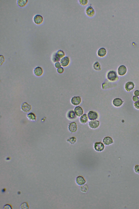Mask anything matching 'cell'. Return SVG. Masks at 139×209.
Instances as JSON below:
<instances>
[{
  "instance_id": "6da1fadb",
  "label": "cell",
  "mask_w": 139,
  "mask_h": 209,
  "mask_svg": "<svg viewBox=\"0 0 139 209\" xmlns=\"http://www.w3.org/2000/svg\"><path fill=\"white\" fill-rule=\"evenodd\" d=\"M65 56V54L63 50H59L55 53L52 56V60L54 63L60 61L61 59Z\"/></svg>"
},
{
  "instance_id": "7a4b0ae2",
  "label": "cell",
  "mask_w": 139,
  "mask_h": 209,
  "mask_svg": "<svg viewBox=\"0 0 139 209\" xmlns=\"http://www.w3.org/2000/svg\"><path fill=\"white\" fill-rule=\"evenodd\" d=\"M106 77L108 80L112 82L116 81L119 78L116 72L114 71H110L108 72Z\"/></svg>"
},
{
  "instance_id": "3957f363",
  "label": "cell",
  "mask_w": 139,
  "mask_h": 209,
  "mask_svg": "<svg viewBox=\"0 0 139 209\" xmlns=\"http://www.w3.org/2000/svg\"><path fill=\"white\" fill-rule=\"evenodd\" d=\"M85 12L86 15L88 17L92 18L95 15L96 12L95 9L91 5L87 7L85 9Z\"/></svg>"
},
{
  "instance_id": "277c9868",
  "label": "cell",
  "mask_w": 139,
  "mask_h": 209,
  "mask_svg": "<svg viewBox=\"0 0 139 209\" xmlns=\"http://www.w3.org/2000/svg\"><path fill=\"white\" fill-rule=\"evenodd\" d=\"M88 116L90 121H95L99 118V115L98 113L93 110H91L88 112Z\"/></svg>"
},
{
  "instance_id": "5b68a950",
  "label": "cell",
  "mask_w": 139,
  "mask_h": 209,
  "mask_svg": "<svg viewBox=\"0 0 139 209\" xmlns=\"http://www.w3.org/2000/svg\"><path fill=\"white\" fill-rule=\"evenodd\" d=\"M94 148L97 152H102L104 149L105 146L104 144L101 142H96L94 144Z\"/></svg>"
},
{
  "instance_id": "8992f818",
  "label": "cell",
  "mask_w": 139,
  "mask_h": 209,
  "mask_svg": "<svg viewBox=\"0 0 139 209\" xmlns=\"http://www.w3.org/2000/svg\"><path fill=\"white\" fill-rule=\"evenodd\" d=\"M81 101L82 99L79 96H74L71 98V103L73 105L77 106L81 104Z\"/></svg>"
},
{
  "instance_id": "52a82bcc",
  "label": "cell",
  "mask_w": 139,
  "mask_h": 209,
  "mask_svg": "<svg viewBox=\"0 0 139 209\" xmlns=\"http://www.w3.org/2000/svg\"><path fill=\"white\" fill-rule=\"evenodd\" d=\"M70 59L69 56H65L61 60L60 63L61 66L65 67L68 66L70 64Z\"/></svg>"
},
{
  "instance_id": "ba28073f",
  "label": "cell",
  "mask_w": 139,
  "mask_h": 209,
  "mask_svg": "<svg viewBox=\"0 0 139 209\" xmlns=\"http://www.w3.org/2000/svg\"><path fill=\"white\" fill-rule=\"evenodd\" d=\"M77 125L75 122H72L70 123L69 125L68 128L69 131L71 133L76 132L78 130Z\"/></svg>"
},
{
  "instance_id": "9c48e42d",
  "label": "cell",
  "mask_w": 139,
  "mask_h": 209,
  "mask_svg": "<svg viewBox=\"0 0 139 209\" xmlns=\"http://www.w3.org/2000/svg\"><path fill=\"white\" fill-rule=\"evenodd\" d=\"M97 54L98 56L102 58L106 56L107 54V50L104 47H100L98 50Z\"/></svg>"
},
{
  "instance_id": "30bf717a",
  "label": "cell",
  "mask_w": 139,
  "mask_h": 209,
  "mask_svg": "<svg viewBox=\"0 0 139 209\" xmlns=\"http://www.w3.org/2000/svg\"><path fill=\"white\" fill-rule=\"evenodd\" d=\"M88 125L91 129H96L98 128L99 126L100 122L97 120L91 121L89 122Z\"/></svg>"
},
{
  "instance_id": "8fae6325",
  "label": "cell",
  "mask_w": 139,
  "mask_h": 209,
  "mask_svg": "<svg viewBox=\"0 0 139 209\" xmlns=\"http://www.w3.org/2000/svg\"><path fill=\"white\" fill-rule=\"evenodd\" d=\"M34 22L37 25H40L43 21V18L40 15H37L35 16L33 19Z\"/></svg>"
},
{
  "instance_id": "7c38bea8",
  "label": "cell",
  "mask_w": 139,
  "mask_h": 209,
  "mask_svg": "<svg viewBox=\"0 0 139 209\" xmlns=\"http://www.w3.org/2000/svg\"><path fill=\"white\" fill-rule=\"evenodd\" d=\"M74 111L77 116L80 117L83 114L84 111L82 108L79 106L76 107L74 109Z\"/></svg>"
},
{
  "instance_id": "4fadbf2b",
  "label": "cell",
  "mask_w": 139,
  "mask_h": 209,
  "mask_svg": "<svg viewBox=\"0 0 139 209\" xmlns=\"http://www.w3.org/2000/svg\"><path fill=\"white\" fill-rule=\"evenodd\" d=\"M21 110L25 112H29L31 109V106L27 103L24 102L21 105Z\"/></svg>"
},
{
  "instance_id": "5bb4252c",
  "label": "cell",
  "mask_w": 139,
  "mask_h": 209,
  "mask_svg": "<svg viewBox=\"0 0 139 209\" xmlns=\"http://www.w3.org/2000/svg\"><path fill=\"white\" fill-rule=\"evenodd\" d=\"M127 71V69L125 66L122 65L119 67L118 69V73L119 75L123 76L125 75Z\"/></svg>"
},
{
  "instance_id": "9a60e30c",
  "label": "cell",
  "mask_w": 139,
  "mask_h": 209,
  "mask_svg": "<svg viewBox=\"0 0 139 209\" xmlns=\"http://www.w3.org/2000/svg\"><path fill=\"white\" fill-rule=\"evenodd\" d=\"M67 118L70 120H73L75 119L77 116L75 112L73 110H69L67 114Z\"/></svg>"
},
{
  "instance_id": "2e32d148",
  "label": "cell",
  "mask_w": 139,
  "mask_h": 209,
  "mask_svg": "<svg viewBox=\"0 0 139 209\" xmlns=\"http://www.w3.org/2000/svg\"><path fill=\"white\" fill-rule=\"evenodd\" d=\"M76 182L78 185L82 186L84 185L86 183V180L84 177L82 176H78L77 177Z\"/></svg>"
},
{
  "instance_id": "e0dca14e",
  "label": "cell",
  "mask_w": 139,
  "mask_h": 209,
  "mask_svg": "<svg viewBox=\"0 0 139 209\" xmlns=\"http://www.w3.org/2000/svg\"><path fill=\"white\" fill-rule=\"evenodd\" d=\"M102 141L104 144L106 145H110L114 143L113 139L109 136L105 137L103 139Z\"/></svg>"
},
{
  "instance_id": "ac0fdd59",
  "label": "cell",
  "mask_w": 139,
  "mask_h": 209,
  "mask_svg": "<svg viewBox=\"0 0 139 209\" xmlns=\"http://www.w3.org/2000/svg\"><path fill=\"white\" fill-rule=\"evenodd\" d=\"M135 86V85L132 82H128L126 83L125 88L126 90L129 92L133 89Z\"/></svg>"
},
{
  "instance_id": "d6986e66",
  "label": "cell",
  "mask_w": 139,
  "mask_h": 209,
  "mask_svg": "<svg viewBox=\"0 0 139 209\" xmlns=\"http://www.w3.org/2000/svg\"><path fill=\"white\" fill-rule=\"evenodd\" d=\"M123 101L119 98H116L114 99L112 101V104L114 106L119 107L123 104Z\"/></svg>"
},
{
  "instance_id": "ffe728a7",
  "label": "cell",
  "mask_w": 139,
  "mask_h": 209,
  "mask_svg": "<svg viewBox=\"0 0 139 209\" xmlns=\"http://www.w3.org/2000/svg\"><path fill=\"white\" fill-rule=\"evenodd\" d=\"M33 73L36 76L40 77L42 76L43 73V69L40 67H36L33 71Z\"/></svg>"
},
{
  "instance_id": "44dd1931",
  "label": "cell",
  "mask_w": 139,
  "mask_h": 209,
  "mask_svg": "<svg viewBox=\"0 0 139 209\" xmlns=\"http://www.w3.org/2000/svg\"><path fill=\"white\" fill-rule=\"evenodd\" d=\"M88 119L87 115L85 114H84L80 117L79 119L80 122L81 124H85L87 123Z\"/></svg>"
},
{
  "instance_id": "7402d4cb",
  "label": "cell",
  "mask_w": 139,
  "mask_h": 209,
  "mask_svg": "<svg viewBox=\"0 0 139 209\" xmlns=\"http://www.w3.org/2000/svg\"><path fill=\"white\" fill-rule=\"evenodd\" d=\"M93 69L94 70L99 71L101 70V67L99 62L98 61H96L93 63Z\"/></svg>"
},
{
  "instance_id": "603a6c76",
  "label": "cell",
  "mask_w": 139,
  "mask_h": 209,
  "mask_svg": "<svg viewBox=\"0 0 139 209\" xmlns=\"http://www.w3.org/2000/svg\"><path fill=\"white\" fill-rule=\"evenodd\" d=\"M27 0H18L17 1L18 5L20 7L25 6L28 2Z\"/></svg>"
},
{
  "instance_id": "cb8c5ba5",
  "label": "cell",
  "mask_w": 139,
  "mask_h": 209,
  "mask_svg": "<svg viewBox=\"0 0 139 209\" xmlns=\"http://www.w3.org/2000/svg\"><path fill=\"white\" fill-rule=\"evenodd\" d=\"M27 117L30 121H34L36 120V116L34 114L32 113H30L28 114Z\"/></svg>"
},
{
  "instance_id": "d4e9b609",
  "label": "cell",
  "mask_w": 139,
  "mask_h": 209,
  "mask_svg": "<svg viewBox=\"0 0 139 209\" xmlns=\"http://www.w3.org/2000/svg\"><path fill=\"white\" fill-rule=\"evenodd\" d=\"M77 139L75 137H72L67 139L68 142L70 143L71 144H74L76 142Z\"/></svg>"
},
{
  "instance_id": "484cf974",
  "label": "cell",
  "mask_w": 139,
  "mask_h": 209,
  "mask_svg": "<svg viewBox=\"0 0 139 209\" xmlns=\"http://www.w3.org/2000/svg\"><path fill=\"white\" fill-rule=\"evenodd\" d=\"M78 1L79 4L83 6L87 5L89 2L88 0H79Z\"/></svg>"
},
{
  "instance_id": "4316f807",
  "label": "cell",
  "mask_w": 139,
  "mask_h": 209,
  "mask_svg": "<svg viewBox=\"0 0 139 209\" xmlns=\"http://www.w3.org/2000/svg\"><path fill=\"white\" fill-rule=\"evenodd\" d=\"M80 190L83 193H86L88 191V187L87 185H84L80 187Z\"/></svg>"
},
{
  "instance_id": "83f0119b",
  "label": "cell",
  "mask_w": 139,
  "mask_h": 209,
  "mask_svg": "<svg viewBox=\"0 0 139 209\" xmlns=\"http://www.w3.org/2000/svg\"><path fill=\"white\" fill-rule=\"evenodd\" d=\"M134 170L135 173L139 175V165H136L135 166Z\"/></svg>"
},
{
  "instance_id": "f1b7e54d",
  "label": "cell",
  "mask_w": 139,
  "mask_h": 209,
  "mask_svg": "<svg viewBox=\"0 0 139 209\" xmlns=\"http://www.w3.org/2000/svg\"><path fill=\"white\" fill-rule=\"evenodd\" d=\"M64 71V69L63 67H61L57 69V71L59 74L63 73Z\"/></svg>"
},
{
  "instance_id": "f546056e",
  "label": "cell",
  "mask_w": 139,
  "mask_h": 209,
  "mask_svg": "<svg viewBox=\"0 0 139 209\" xmlns=\"http://www.w3.org/2000/svg\"><path fill=\"white\" fill-rule=\"evenodd\" d=\"M55 66L56 68H58L61 67V65L60 62H57L55 64Z\"/></svg>"
},
{
  "instance_id": "4dcf8cb0",
  "label": "cell",
  "mask_w": 139,
  "mask_h": 209,
  "mask_svg": "<svg viewBox=\"0 0 139 209\" xmlns=\"http://www.w3.org/2000/svg\"><path fill=\"white\" fill-rule=\"evenodd\" d=\"M134 105L136 109H139V100L135 103Z\"/></svg>"
},
{
  "instance_id": "1f68e13d",
  "label": "cell",
  "mask_w": 139,
  "mask_h": 209,
  "mask_svg": "<svg viewBox=\"0 0 139 209\" xmlns=\"http://www.w3.org/2000/svg\"><path fill=\"white\" fill-rule=\"evenodd\" d=\"M139 98L136 96H134L133 98V99L134 101L136 102L137 101L139 100Z\"/></svg>"
},
{
  "instance_id": "d6a6232c",
  "label": "cell",
  "mask_w": 139,
  "mask_h": 209,
  "mask_svg": "<svg viewBox=\"0 0 139 209\" xmlns=\"http://www.w3.org/2000/svg\"><path fill=\"white\" fill-rule=\"evenodd\" d=\"M134 95H135L136 96H139V91L138 90H136L134 92Z\"/></svg>"
}]
</instances>
